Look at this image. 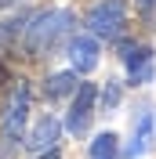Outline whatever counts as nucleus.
<instances>
[{
  "label": "nucleus",
  "mask_w": 156,
  "mask_h": 159,
  "mask_svg": "<svg viewBox=\"0 0 156 159\" xmlns=\"http://www.w3.org/2000/svg\"><path fill=\"white\" fill-rule=\"evenodd\" d=\"M73 29V11H44L37 18H29L26 25V51H29L33 58H44L51 51L58 47V40Z\"/></svg>",
  "instance_id": "nucleus-1"
},
{
  "label": "nucleus",
  "mask_w": 156,
  "mask_h": 159,
  "mask_svg": "<svg viewBox=\"0 0 156 159\" xmlns=\"http://www.w3.org/2000/svg\"><path fill=\"white\" fill-rule=\"evenodd\" d=\"M26 116H29V87L18 83V87L11 90V101H7V112H4V141L7 145H18L22 141V127H26Z\"/></svg>",
  "instance_id": "nucleus-2"
},
{
  "label": "nucleus",
  "mask_w": 156,
  "mask_h": 159,
  "mask_svg": "<svg viewBox=\"0 0 156 159\" xmlns=\"http://www.w3.org/2000/svg\"><path fill=\"white\" fill-rule=\"evenodd\" d=\"M87 25L95 36L102 40H116L120 29H124V4L120 0H102V4H95L87 15Z\"/></svg>",
  "instance_id": "nucleus-3"
},
{
  "label": "nucleus",
  "mask_w": 156,
  "mask_h": 159,
  "mask_svg": "<svg viewBox=\"0 0 156 159\" xmlns=\"http://www.w3.org/2000/svg\"><path fill=\"white\" fill-rule=\"evenodd\" d=\"M91 116H95V83H80L73 109H69V119H66L69 134H84L91 127Z\"/></svg>",
  "instance_id": "nucleus-4"
},
{
  "label": "nucleus",
  "mask_w": 156,
  "mask_h": 159,
  "mask_svg": "<svg viewBox=\"0 0 156 159\" xmlns=\"http://www.w3.org/2000/svg\"><path fill=\"white\" fill-rule=\"evenodd\" d=\"M69 61H73L76 72H91L98 65V40L87 36V33L73 36V40H69Z\"/></svg>",
  "instance_id": "nucleus-5"
},
{
  "label": "nucleus",
  "mask_w": 156,
  "mask_h": 159,
  "mask_svg": "<svg viewBox=\"0 0 156 159\" xmlns=\"http://www.w3.org/2000/svg\"><path fill=\"white\" fill-rule=\"evenodd\" d=\"M149 141H153V112H142L134 123V138H131V145L124 148V159H138V156H145L149 152Z\"/></svg>",
  "instance_id": "nucleus-6"
},
{
  "label": "nucleus",
  "mask_w": 156,
  "mask_h": 159,
  "mask_svg": "<svg viewBox=\"0 0 156 159\" xmlns=\"http://www.w3.org/2000/svg\"><path fill=\"white\" fill-rule=\"evenodd\" d=\"M124 58H127V76L134 83L153 80V47H131Z\"/></svg>",
  "instance_id": "nucleus-7"
},
{
  "label": "nucleus",
  "mask_w": 156,
  "mask_h": 159,
  "mask_svg": "<svg viewBox=\"0 0 156 159\" xmlns=\"http://www.w3.org/2000/svg\"><path fill=\"white\" fill-rule=\"evenodd\" d=\"M58 134H62V123H58L55 116H44V119L37 123V127H33V134H29V141H26V145H29V148H37V152H44V148H55Z\"/></svg>",
  "instance_id": "nucleus-8"
},
{
  "label": "nucleus",
  "mask_w": 156,
  "mask_h": 159,
  "mask_svg": "<svg viewBox=\"0 0 156 159\" xmlns=\"http://www.w3.org/2000/svg\"><path fill=\"white\" fill-rule=\"evenodd\" d=\"M80 83H76V76L73 72H55V76L47 80V98L51 101H58V98H66V94H73Z\"/></svg>",
  "instance_id": "nucleus-9"
},
{
  "label": "nucleus",
  "mask_w": 156,
  "mask_h": 159,
  "mask_svg": "<svg viewBox=\"0 0 156 159\" xmlns=\"http://www.w3.org/2000/svg\"><path fill=\"white\" fill-rule=\"evenodd\" d=\"M91 159H116V134L105 130L91 141Z\"/></svg>",
  "instance_id": "nucleus-10"
},
{
  "label": "nucleus",
  "mask_w": 156,
  "mask_h": 159,
  "mask_svg": "<svg viewBox=\"0 0 156 159\" xmlns=\"http://www.w3.org/2000/svg\"><path fill=\"white\" fill-rule=\"evenodd\" d=\"M26 15H18V18H11V22H0V47H7L11 43V36H18V29L26 25Z\"/></svg>",
  "instance_id": "nucleus-11"
},
{
  "label": "nucleus",
  "mask_w": 156,
  "mask_h": 159,
  "mask_svg": "<svg viewBox=\"0 0 156 159\" xmlns=\"http://www.w3.org/2000/svg\"><path fill=\"white\" fill-rule=\"evenodd\" d=\"M116 105H120V83L109 80V87H105V109H116Z\"/></svg>",
  "instance_id": "nucleus-12"
},
{
  "label": "nucleus",
  "mask_w": 156,
  "mask_h": 159,
  "mask_svg": "<svg viewBox=\"0 0 156 159\" xmlns=\"http://www.w3.org/2000/svg\"><path fill=\"white\" fill-rule=\"evenodd\" d=\"M37 159H62V156H58V148H44V156H37Z\"/></svg>",
  "instance_id": "nucleus-13"
},
{
  "label": "nucleus",
  "mask_w": 156,
  "mask_h": 159,
  "mask_svg": "<svg viewBox=\"0 0 156 159\" xmlns=\"http://www.w3.org/2000/svg\"><path fill=\"white\" fill-rule=\"evenodd\" d=\"M153 4H156V0H138V7H142V11H149Z\"/></svg>",
  "instance_id": "nucleus-14"
},
{
  "label": "nucleus",
  "mask_w": 156,
  "mask_h": 159,
  "mask_svg": "<svg viewBox=\"0 0 156 159\" xmlns=\"http://www.w3.org/2000/svg\"><path fill=\"white\" fill-rule=\"evenodd\" d=\"M7 4H11V0H0V7H7Z\"/></svg>",
  "instance_id": "nucleus-15"
}]
</instances>
